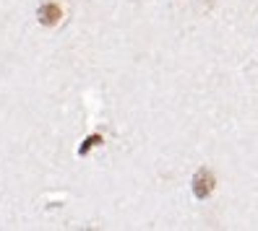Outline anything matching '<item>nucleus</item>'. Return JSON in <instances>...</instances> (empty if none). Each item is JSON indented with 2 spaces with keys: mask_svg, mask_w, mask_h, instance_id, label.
<instances>
[{
  "mask_svg": "<svg viewBox=\"0 0 258 231\" xmlns=\"http://www.w3.org/2000/svg\"><path fill=\"white\" fill-rule=\"evenodd\" d=\"M60 16H63V11H60V6H55V3L42 6V8H39V21H42L44 26L57 24V21H60Z\"/></svg>",
  "mask_w": 258,
  "mask_h": 231,
  "instance_id": "f03ea898",
  "label": "nucleus"
},
{
  "mask_svg": "<svg viewBox=\"0 0 258 231\" xmlns=\"http://www.w3.org/2000/svg\"><path fill=\"white\" fill-rule=\"evenodd\" d=\"M214 177H211L209 172H199L196 174V182H193V192H196V197H206L211 190H214Z\"/></svg>",
  "mask_w": 258,
  "mask_h": 231,
  "instance_id": "f257e3e1",
  "label": "nucleus"
}]
</instances>
